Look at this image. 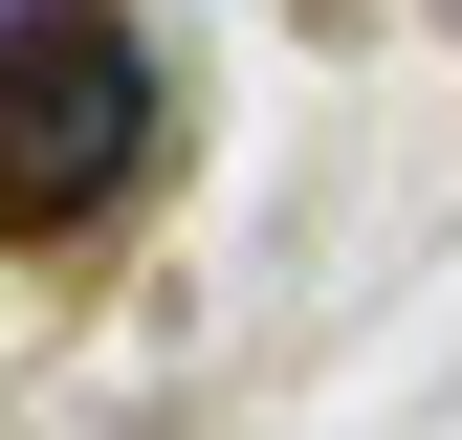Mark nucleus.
<instances>
[{
    "mask_svg": "<svg viewBox=\"0 0 462 440\" xmlns=\"http://www.w3.org/2000/svg\"><path fill=\"white\" fill-rule=\"evenodd\" d=\"M154 154V44L110 0H0V243H67Z\"/></svg>",
    "mask_w": 462,
    "mask_h": 440,
    "instance_id": "nucleus-1",
    "label": "nucleus"
}]
</instances>
